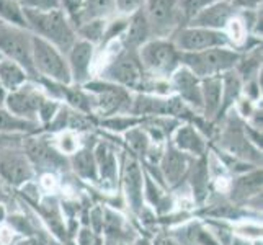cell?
Listing matches in <instances>:
<instances>
[{"label": "cell", "instance_id": "6da1fadb", "mask_svg": "<svg viewBox=\"0 0 263 245\" xmlns=\"http://www.w3.org/2000/svg\"><path fill=\"white\" fill-rule=\"evenodd\" d=\"M23 15L28 23V30H31L38 38L52 44L62 54H67L77 41V33L62 8L49 12L23 8Z\"/></svg>", "mask_w": 263, "mask_h": 245}, {"label": "cell", "instance_id": "7a4b0ae2", "mask_svg": "<svg viewBox=\"0 0 263 245\" xmlns=\"http://www.w3.org/2000/svg\"><path fill=\"white\" fill-rule=\"evenodd\" d=\"M240 61L239 52L228 48H211L198 52H180V64L192 70L198 79L217 77L231 70Z\"/></svg>", "mask_w": 263, "mask_h": 245}, {"label": "cell", "instance_id": "3957f363", "mask_svg": "<svg viewBox=\"0 0 263 245\" xmlns=\"http://www.w3.org/2000/svg\"><path fill=\"white\" fill-rule=\"evenodd\" d=\"M31 48H33V66L36 72H40L44 77L51 79L52 82H58L61 85L70 84L72 82L70 70L64 54L58 51L48 41L38 38L36 34L31 36Z\"/></svg>", "mask_w": 263, "mask_h": 245}, {"label": "cell", "instance_id": "277c9868", "mask_svg": "<svg viewBox=\"0 0 263 245\" xmlns=\"http://www.w3.org/2000/svg\"><path fill=\"white\" fill-rule=\"evenodd\" d=\"M138 56L144 70L154 74L168 76L180 66V51L167 40H149L138 49Z\"/></svg>", "mask_w": 263, "mask_h": 245}, {"label": "cell", "instance_id": "5b68a950", "mask_svg": "<svg viewBox=\"0 0 263 245\" xmlns=\"http://www.w3.org/2000/svg\"><path fill=\"white\" fill-rule=\"evenodd\" d=\"M31 33L7 23H0V52L16 62L26 70V74H36L33 66Z\"/></svg>", "mask_w": 263, "mask_h": 245}, {"label": "cell", "instance_id": "8992f818", "mask_svg": "<svg viewBox=\"0 0 263 245\" xmlns=\"http://www.w3.org/2000/svg\"><path fill=\"white\" fill-rule=\"evenodd\" d=\"M103 77L111 84L126 88H141L144 85V67L139 61L138 51L124 49L106 66Z\"/></svg>", "mask_w": 263, "mask_h": 245}, {"label": "cell", "instance_id": "52a82bcc", "mask_svg": "<svg viewBox=\"0 0 263 245\" xmlns=\"http://www.w3.org/2000/svg\"><path fill=\"white\" fill-rule=\"evenodd\" d=\"M172 43L180 52H198L211 48H226L231 44V40L224 31L186 26L175 33Z\"/></svg>", "mask_w": 263, "mask_h": 245}, {"label": "cell", "instance_id": "ba28073f", "mask_svg": "<svg viewBox=\"0 0 263 245\" xmlns=\"http://www.w3.org/2000/svg\"><path fill=\"white\" fill-rule=\"evenodd\" d=\"M146 16L151 25V33L165 36L172 33L177 23L178 7L177 0H146Z\"/></svg>", "mask_w": 263, "mask_h": 245}, {"label": "cell", "instance_id": "9c48e42d", "mask_svg": "<svg viewBox=\"0 0 263 245\" xmlns=\"http://www.w3.org/2000/svg\"><path fill=\"white\" fill-rule=\"evenodd\" d=\"M90 92L97 95L95 105L103 115H113L116 111H126L129 110L131 98L126 93V90L115 84H87L85 85Z\"/></svg>", "mask_w": 263, "mask_h": 245}, {"label": "cell", "instance_id": "30bf717a", "mask_svg": "<svg viewBox=\"0 0 263 245\" xmlns=\"http://www.w3.org/2000/svg\"><path fill=\"white\" fill-rule=\"evenodd\" d=\"M234 10L235 8L232 7L229 0H221V2L208 5L201 12H198L193 18H190L188 26L221 31L231 22V18L234 16Z\"/></svg>", "mask_w": 263, "mask_h": 245}, {"label": "cell", "instance_id": "8fae6325", "mask_svg": "<svg viewBox=\"0 0 263 245\" xmlns=\"http://www.w3.org/2000/svg\"><path fill=\"white\" fill-rule=\"evenodd\" d=\"M7 106L12 115L18 118H34L44 102L43 95L34 87H20L7 98Z\"/></svg>", "mask_w": 263, "mask_h": 245}, {"label": "cell", "instance_id": "7c38bea8", "mask_svg": "<svg viewBox=\"0 0 263 245\" xmlns=\"http://www.w3.org/2000/svg\"><path fill=\"white\" fill-rule=\"evenodd\" d=\"M69 70H70V79L76 84H85L90 77V64H92L93 58V44L88 41L77 40L74 46L69 49Z\"/></svg>", "mask_w": 263, "mask_h": 245}, {"label": "cell", "instance_id": "4fadbf2b", "mask_svg": "<svg viewBox=\"0 0 263 245\" xmlns=\"http://www.w3.org/2000/svg\"><path fill=\"white\" fill-rule=\"evenodd\" d=\"M0 175L13 185H20L30 180L33 170L28 160L18 152H0Z\"/></svg>", "mask_w": 263, "mask_h": 245}, {"label": "cell", "instance_id": "5bb4252c", "mask_svg": "<svg viewBox=\"0 0 263 245\" xmlns=\"http://www.w3.org/2000/svg\"><path fill=\"white\" fill-rule=\"evenodd\" d=\"M172 85L180 93L181 98H185L188 103H192L196 108L203 110V97H201V84L199 79L186 67H178L172 79Z\"/></svg>", "mask_w": 263, "mask_h": 245}, {"label": "cell", "instance_id": "9a60e30c", "mask_svg": "<svg viewBox=\"0 0 263 245\" xmlns=\"http://www.w3.org/2000/svg\"><path fill=\"white\" fill-rule=\"evenodd\" d=\"M151 25L146 16L144 8H139L138 12H134L128 22V26L124 30V43L126 49H134L138 51L144 43L149 41L151 36Z\"/></svg>", "mask_w": 263, "mask_h": 245}, {"label": "cell", "instance_id": "2e32d148", "mask_svg": "<svg viewBox=\"0 0 263 245\" xmlns=\"http://www.w3.org/2000/svg\"><path fill=\"white\" fill-rule=\"evenodd\" d=\"M183 110L178 100H160L151 97H139L136 100V113H156V115H177Z\"/></svg>", "mask_w": 263, "mask_h": 245}, {"label": "cell", "instance_id": "e0dca14e", "mask_svg": "<svg viewBox=\"0 0 263 245\" xmlns=\"http://www.w3.org/2000/svg\"><path fill=\"white\" fill-rule=\"evenodd\" d=\"M201 97H203V110L206 111V116H213L217 110H221V102H222L221 79L219 77L203 79Z\"/></svg>", "mask_w": 263, "mask_h": 245}, {"label": "cell", "instance_id": "ac0fdd59", "mask_svg": "<svg viewBox=\"0 0 263 245\" xmlns=\"http://www.w3.org/2000/svg\"><path fill=\"white\" fill-rule=\"evenodd\" d=\"M26 70L23 67H20L16 62L10 61V59H5V61H0V85L5 90H13L20 88L25 82H26Z\"/></svg>", "mask_w": 263, "mask_h": 245}, {"label": "cell", "instance_id": "d6986e66", "mask_svg": "<svg viewBox=\"0 0 263 245\" xmlns=\"http://www.w3.org/2000/svg\"><path fill=\"white\" fill-rule=\"evenodd\" d=\"M115 8V0H84L82 10L77 15L76 26L90 20H103Z\"/></svg>", "mask_w": 263, "mask_h": 245}, {"label": "cell", "instance_id": "ffe728a7", "mask_svg": "<svg viewBox=\"0 0 263 245\" xmlns=\"http://www.w3.org/2000/svg\"><path fill=\"white\" fill-rule=\"evenodd\" d=\"M0 20L10 26L28 30V23H26V18L23 15V8L16 0H0Z\"/></svg>", "mask_w": 263, "mask_h": 245}, {"label": "cell", "instance_id": "44dd1931", "mask_svg": "<svg viewBox=\"0 0 263 245\" xmlns=\"http://www.w3.org/2000/svg\"><path fill=\"white\" fill-rule=\"evenodd\" d=\"M126 190H128V198L134 210L141 206V190H142V180L141 172L136 165V162H129L126 167Z\"/></svg>", "mask_w": 263, "mask_h": 245}, {"label": "cell", "instance_id": "7402d4cb", "mask_svg": "<svg viewBox=\"0 0 263 245\" xmlns=\"http://www.w3.org/2000/svg\"><path fill=\"white\" fill-rule=\"evenodd\" d=\"M175 142H177V146L180 149L195 152V154H201L203 149H204L201 138H199L198 133L193 128H190V126H185V128L178 129Z\"/></svg>", "mask_w": 263, "mask_h": 245}, {"label": "cell", "instance_id": "603a6c76", "mask_svg": "<svg viewBox=\"0 0 263 245\" xmlns=\"http://www.w3.org/2000/svg\"><path fill=\"white\" fill-rule=\"evenodd\" d=\"M28 154L30 157L33 159V162L36 165H41V167H56L59 163V156L52 149H49L48 146L40 142H34L28 147Z\"/></svg>", "mask_w": 263, "mask_h": 245}, {"label": "cell", "instance_id": "cb8c5ba5", "mask_svg": "<svg viewBox=\"0 0 263 245\" xmlns=\"http://www.w3.org/2000/svg\"><path fill=\"white\" fill-rule=\"evenodd\" d=\"M105 28H106L105 20H90V22L79 25L76 33H79L80 38L84 41H88L90 44H93V43H98L103 40Z\"/></svg>", "mask_w": 263, "mask_h": 245}, {"label": "cell", "instance_id": "d4e9b609", "mask_svg": "<svg viewBox=\"0 0 263 245\" xmlns=\"http://www.w3.org/2000/svg\"><path fill=\"white\" fill-rule=\"evenodd\" d=\"M97 162L100 165V174H102V178H105V181H108V183H113V178L116 174V162H115L113 154L108 150L106 146L98 147Z\"/></svg>", "mask_w": 263, "mask_h": 245}, {"label": "cell", "instance_id": "484cf974", "mask_svg": "<svg viewBox=\"0 0 263 245\" xmlns=\"http://www.w3.org/2000/svg\"><path fill=\"white\" fill-rule=\"evenodd\" d=\"M216 2H221V0H177V7H178V13L183 15L186 20H190L198 12H201L203 8Z\"/></svg>", "mask_w": 263, "mask_h": 245}, {"label": "cell", "instance_id": "4316f807", "mask_svg": "<svg viewBox=\"0 0 263 245\" xmlns=\"http://www.w3.org/2000/svg\"><path fill=\"white\" fill-rule=\"evenodd\" d=\"M183 167H185V160L181 157V154H178L175 150L167 152V156L164 159V170L172 181H175L181 175Z\"/></svg>", "mask_w": 263, "mask_h": 245}, {"label": "cell", "instance_id": "83f0119b", "mask_svg": "<svg viewBox=\"0 0 263 245\" xmlns=\"http://www.w3.org/2000/svg\"><path fill=\"white\" fill-rule=\"evenodd\" d=\"M76 170L79 172L80 175L85 178H95V162L90 156V152H80L76 156Z\"/></svg>", "mask_w": 263, "mask_h": 245}, {"label": "cell", "instance_id": "f1b7e54d", "mask_svg": "<svg viewBox=\"0 0 263 245\" xmlns=\"http://www.w3.org/2000/svg\"><path fill=\"white\" fill-rule=\"evenodd\" d=\"M31 128L30 121H25L22 118H18L15 115H10L8 111L0 110V129H26Z\"/></svg>", "mask_w": 263, "mask_h": 245}, {"label": "cell", "instance_id": "f546056e", "mask_svg": "<svg viewBox=\"0 0 263 245\" xmlns=\"http://www.w3.org/2000/svg\"><path fill=\"white\" fill-rule=\"evenodd\" d=\"M22 8L28 10H38V12H49V10H59L61 0H18Z\"/></svg>", "mask_w": 263, "mask_h": 245}, {"label": "cell", "instance_id": "4dcf8cb0", "mask_svg": "<svg viewBox=\"0 0 263 245\" xmlns=\"http://www.w3.org/2000/svg\"><path fill=\"white\" fill-rule=\"evenodd\" d=\"M84 0H61V8H64V13L69 16L72 23H76L77 15L82 10Z\"/></svg>", "mask_w": 263, "mask_h": 245}, {"label": "cell", "instance_id": "1f68e13d", "mask_svg": "<svg viewBox=\"0 0 263 245\" xmlns=\"http://www.w3.org/2000/svg\"><path fill=\"white\" fill-rule=\"evenodd\" d=\"M146 0H115V8H118L121 13H134L139 8H142Z\"/></svg>", "mask_w": 263, "mask_h": 245}, {"label": "cell", "instance_id": "d6a6232c", "mask_svg": "<svg viewBox=\"0 0 263 245\" xmlns=\"http://www.w3.org/2000/svg\"><path fill=\"white\" fill-rule=\"evenodd\" d=\"M126 26H128V22H126V20H118V22L110 23V26H108V28H105L103 43H108L110 40H113L115 36H120L121 33H124Z\"/></svg>", "mask_w": 263, "mask_h": 245}, {"label": "cell", "instance_id": "836d02e7", "mask_svg": "<svg viewBox=\"0 0 263 245\" xmlns=\"http://www.w3.org/2000/svg\"><path fill=\"white\" fill-rule=\"evenodd\" d=\"M128 139L131 141V146L136 150H144L147 146V141H146V136H144L141 131H131L128 134Z\"/></svg>", "mask_w": 263, "mask_h": 245}, {"label": "cell", "instance_id": "e575fe53", "mask_svg": "<svg viewBox=\"0 0 263 245\" xmlns=\"http://www.w3.org/2000/svg\"><path fill=\"white\" fill-rule=\"evenodd\" d=\"M59 144H61V149L64 150V152H67V154H74L77 150V141H76V138L72 134H64V136H62Z\"/></svg>", "mask_w": 263, "mask_h": 245}, {"label": "cell", "instance_id": "d590c367", "mask_svg": "<svg viewBox=\"0 0 263 245\" xmlns=\"http://www.w3.org/2000/svg\"><path fill=\"white\" fill-rule=\"evenodd\" d=\"M56 110H58L56 103H51V102H48V100H44L41 108H40V111H38V115L43 118L44 121H49L51 118L54 116V113H56Z\"/></svg>", "mask_w": 263, "mask_h": 245}, {"label": "cell", "instance_id": "8d00e7d4", "mask_svg": "<svg viewBox=\"0 0 263 245\" xmlns=\"http://www.w3.org/2000/svg\"><path fill=\"white\" fill-rule=\"evenodd\" d=\"M232 7L234 8H246V10H253L257 8L258 4H261V0H232Z\"/></svg>", "mask_w": 263, "mask_h": 245}, {"label": "cell", "instance_id": "74e56055", "mask_svg": "<svg viewBox=\"0 0 263 245\" xmlns=\"http://www.w3.org/2000/svg\"><path fill=\"white\" fill-rule=\"evenodd\" d=\"M136 121L134 120H121V118H118V120H110L106 124L111 126L113 129H124V128H129L133 126Z\"/></svg>", "mask_w": 263, "mask_h": 245}, {"label": "cell", "instance_id": "f35d334b", "mask_svg": "<svg viewBox=\"0 0 263 245\" xmlns=\"http://www.w3.org/2000/svg\"><path fill=\"white\" fill-rule=\"evenodd\" d=\"M43 183L46 185V188H54V186H56V178L51 177V175H46L43 178Z\"/></svg>", "mask_w": 263, "mask_h": 245}, {"label": "cell", "instance_id": "ab89813d", "mask_svg": "<svg viewBox=\"0 0 263 245\" xmlns=\"http://www.w3.org/2000/svg\"><path fill=\"white\" fill-rule=\"evenodd\" d=\"M80 243H82V245H90V243H92V239H90L88 231H84L82 235H80Z\"/></svg>", "mask_w": 263, "mask_h": 245}, {"label": "cell", "instance_id": "60d3db41", "mask_svg": "<svg viewBox=\"0 0 263 245\" xmlns=\"http://www.w3.org/2000/svg\"><path fill=\"white\" fill-rule=\"evenodd\" d=\"M5 102V90L2 88V85H0V105H2Z\"/></svg>", "mask_w": 263, "mask_h": 245}, {"label": "cell", "instance_id": "b9f144b4", "mask_svg": "<svg viewBox=\"0 0 263 245\" xmlns=\"http://www.w3.org/2000/svg\"><path fill=\"white\" fill-rule=\"evenodd\" d=\"M22 245H41L38 240H28V242H25V243H22Z\"/></svg>", "mask_w": 263, "mask_h": 245}, {"label": "cell", "instance_id": "7bdbcfd3", "mask_svg": "<svg viewBox=\"0 0 263 245\" xmlns=\"http://www.w3.org/2000/svg\"><path fill=\"white\" fill-rule=\"evenodd\" d=\"M0 217H2V210H0Z\"/></svg>", "mask_w": 263, "mask_h": 245}]
</instances>
